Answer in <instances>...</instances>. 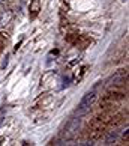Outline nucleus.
<instances>
[{"label": "nucleus", "instance_id": "f257e3e1", "mask_svg": "<svg viewBox=\"0 0 129 146\" xmlns=\"http://www.w3.org/2000/svg\"><path fill=\"white\" fill-rule=\"evenodd\" d=\"M96 100V92L95 90H90L87 92L84 96H83V100L80 101V104H78V110H87L90 106L93 104V101Z\"/></svg>", "mask_w": 129, "mask_h": 146}, {"label": "nucleus", "instance_id": "f03ea898", "mask_svg": "<svg viewBox=\"0 0 129 146\" xmlns=\"http://www.w3.org/2000/svg\"><path fill=\"white\" fill-rule=\"evenodd\" d=\"M12 17H14V15H12L11 11H3V12H0V29L6 27V26L11 23Z\"/></svg>", "mask_w": 129, "mask_h": 146}, {"label": "nucleus", "instance_id": "7ed1b4c3", "mask_svg": "<svg viewBox=\"0 0 129 146\" xmlns=\"http://www.w3.org/2000/svg\"><path fill=\"white\" fill-rule=\"evenodd\" d=\"M8 62H9V54H6V56H5L3 57V63H2V69L5 68V66H6V65H8Z\"/></svg>", "mask_w": 129, "mask_h": 146}, {"label": "nucleus", "instance_id": "20e7f679", "mask_svg": "<svg viewBox=\"0 0 129 146\" xmlns=\"http://www.w3.org/2000/svg\"><path fill=\"white\" fill-rule=\"evenodd\" d=\"M38 5H39V0H35V2H33V8H35L33 12H35V14L38 12Z\"/></svg>", "mask_w": 129, "mask_h": 146}, {"label": "nucleus", "instance_id": "39448f33", "mask_svg": "<svg viewBox=\"0 0 129 146\" xmlns=\"http://www.w3.org/2000/svg\"><path fill=\"white\" fill-rule=\"evenodd\" d=\"M122 2H123V3H125V2H128V0H122Z\"/></svg>", "mask_w": 129, "mask_h": 146}]
</instances>
